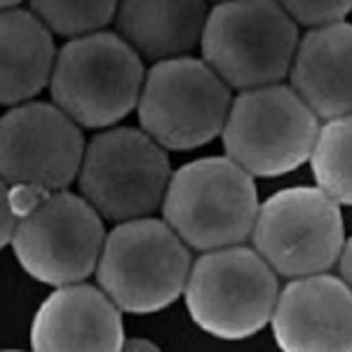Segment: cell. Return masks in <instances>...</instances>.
<instances>
[{"label": "cell", "mask_w": 352, "mask_h": 352, "mask_svg": "<svg viewBox=\"0 0 352 352\" xmlns=\"http://www.w3.org/2000/svg\"><path fill=\"white\" fill-rule=\"evenodd\" d=\"M144 80V56L104 28L61 45L50 92L82 129H109L139 106Z\"/></svg>", "instance_id": "1"}, {"label": "cell", "mask_w": 352, "mask_h": 352, "mask_svg": "<svg viewBox=\"0 0 352 352\" xmlns=\"http://www.w3.org/2000/svg\"><path fill=\"white\" fill-rule=\"evenodd\" d=\"M254 176L235 160L200 157L186 162L169 179L162 219L195 252L242 244L258 217Z\"/></svg>", "instance_id": "2"}, {"label": "cell", "mask_w": 352, "mask_h": 352, "mask_svg": "<svg viewBox=\"0 0 352 352\" xmlns=\"http://www.w3.org/2000/svg\"><path fill=\"white\" fill-rule=\"evenodd\" d=\"M298 24L277 0H221L209 10L202 59L232 89L282 82L292 73Z\"/></svg>", "instance_id": "3"}, {"label": "cell", "mask_w": 352, "mask_h": 352, "mask_svg": "<svg viewBox=\"0 0 352 352\" xmlns=\"http://www.w3.org/2000/svg\"><path fill=\"white\" fill-rule=\"evenodd\" d=\"M190 247L164 219L120 221L106 235L96 282L122 312H157L186 294Z\"/></svg>", "instance_id": "4"}, {"label": "cell", "mask_w": 352, "mask_h": 352, "mask_svg": "<svg viewBox=\"0 0 352 352\" xmlns=\"http://www.w3.org/2000/svg\"><path fill=\"white\" fill-rule=\"evenodd\" d=\"M320 118L292 85L275 82L232 96L223 148L254 179H275L310 160Z\"/></svg>", "instance_id": "5"}, {"label": "cell", "mask_w": 352, "mask_h": 352, "mask_svg": "<svg viewBox=\"0 0 352 352\" xmlns=\"http://www.w3.org/2000/svg\"><path fill=\"white\" fill-rule=\"evenodd\" d=\"M277 296V272L244 244L200 252L186 285L192 322L223 340H244L270 324Z\"/></svg>", "instance_id": "6"}, {"label": "cell", "mask_w": 352, "mask_h": 352, "mask_svg": "<svg viewBox=\"0 0 352 352\" xmlns=\"http://www.w3.org/2000/svg\"><path fill=\"white\" fill-rule=\"evenodd\" d=\"M232 87L204 59L176 56L146 71L139 124L167 151H192L223 134Z\"/></svg>", "instance_id": "7"}, {"label": "cell", "mask_w": 352, "mask_h": 352, "mask_svg": "<svg viewBox=\"0 0 352 352\" xmlns=\"http://www.w3.org/2000/svg\"><path fill=\"white\" fill-rule=\"evenodd\" d=\"M167 148L134 127H109L87 144L78 174L80 195L109 221L153 217L172 179Z\"/></svg>", "instance_id": "8"}, {"label": "cell", "mask_w": 352, "mask_h": 352, "mask_svg": "<svg viewBox=\"0 0 352 352\" xmlns=\"http://www.w3.org/2000/svg\"><path fill=\"white\" fill-rule=\"evenodd\" d=\"M104 221L85 195L50 190L19 219L10 244L19 265L38 282L76 285L96 272L109 235Z\"/></svg>", "instance_id": "9"}, {"label": "cell", "mask_w": 352, "mask_h": 352, "mask_svg": "<svg viewBox=\"0 0 352 352\" xmlns=\"http://www.w3.org/2000/svg\"><path fill=\"white\" fill-rule=\"evenodd\" d=\"M252 244L289 280L331 270L345 244L340 204L320 186L275 192L258 207Z\"/></svg>", "instance_id": "10"}, {"label": "cell", "mask_w": 352, "mask_h": 352, "mask_svg": "<svg viewBox=\"0 0 352 352\" xmlns=\"http://www.w3.org/2000/svg\"><path fill=\"white\" fill-rule=\"evenodd\" d=\"M0 148L5 184L64 190L80 174L87 141L80 124L54 101H24L3 116Z\"/></svg>", "instance_id": "11"}, {"label": "cell", "mask_w": 352, "mask_h": 352, "mask_svg": "<svg viewBox=\"0 0 352 352\" xmlns=\"http://www.w3.org/2000/svg\"><path fill=\"white\" fill-rule=\"evenodd\" d=\"M270 327L287 352H350L352 289L329 270L294 277L280 289Z\"/></svg>", "instance_id": "12"}, {"label": "cell", "mask_w": 352, "mask_h": 352, "mask_svg": "<svg viewBox=\"0 0 352 352\" xmlns=\"http://www.w3.org/2000/svg\"><path fill=\"white\" fill-rule=\"evenodd\" d=\"M124 345L122 310L101 287H54L31 324V348L41 352H116Z\"/></svg>", "instance_id": "13"}, {"label": "cell", "mask_w": 352, "mask_h": 352, "mask_svg": "<svg viewBox=\"0 0 352 352\" xmlns=\"http://www.w3.org/2000/svg\"><path fill=\"white\" fill-rule=\"evenodd\" d=\"M292 87L320 120L352 113V24L315 26L300 38L292 64Z\"/></svg>", "instance_id": "14"}, {"label": "cell", "mask_w": 352, "mask_h": 352, "mask_svg": "<svg viewBox=\"0 0 352 352\" xmlns=\"http://www.w3.org/2000/svg\"><path fill=\"white\" fill-rule=\"evenodd\" d=\"M209 10L207 0H120L116 31L155 64L200 47Z\"/></svg>", "instance_id": "15"}, {"label": "cell", "mask_w": 352, "mask_h": 352, "mask_svg": "<svg viewBox=\"0 0 352 352\" xmlns=\"http://www.w3.org/2000/svg\"><path fill=\"white\" fill-rule=\"evenodd\" d=\"M0 45H3V104L16 106L33 101L45 87H50L56 45L54 33L33 10L12 8L3 12L0 21Z\"/></svg>", "instance_id": "16"}, {"label": "cell", "mask_w": 352, "mask_h": 352, "mask_svg": "<svg viewBox=\"0 0 352 352\" xmlns=\"http://www.w3.org/2000/svg\"><path fill=\"white\" fill-rule=\"evenodd\" d=\"M317 186L338 204L352 207V113L324 120L310 155Z\"/></svg>", "instance_id": "17"}, {"label": "cell", "mask_w": 352, "mask_h": 352, "mask_svg": "<svg viewBox=\"0 0 352 352\" xmlns=\"http://www.w3.org/2000/svg\"><path fill=\"white\" fill-rule=\"evenodd\" d=\"M120 0H31L36 12L54 36L78 38L87 33L104 31L116 12Z\"/></svg>", "instance_id": "18"}, {"label": "cell", "mask_w": 352, "mask_h": 352, "mask_svg": "<svg viewBox=\"0 0 352 352\" xmlns=\"http://www.w3.org/2000/svg\"><path fill=\"white\" fill-rule=\"evenodd\" d=\"M296 24L308 28L345 21L352 12V0H277Z\"/></svg>", "instance_id": "19"}, {"label": "cell", "mask_w": 352, "mask_h": 352, "mask_svg": "<svg viewBox=\"0 0 352 352\" xmlns=\"http://www.w3.org/2000/svg\"><path fill=\"white\" fill-rule=\"evenodd\" d=\"M338 275L348 282V287L352 289V235L345 237V244H343V252L338 256Z\"/></svg>", "instance_id": "20"}, {"label": "cell", "mask_w": 352, "mask_h": 352, "mask_svg": "<svg viewBox=\"0 0 352 352\" xmlns=\"http://www.w3.org/2000/svg\"><path fill=\"white\" fill-rule=\"evenodd\" d=\"M122 350H129V352H157V350H160V345H155L148 338L132 336V338H124Z\"/></svg>", "instance_id": "21"}, {"label": "cell", "mask_w": 352, "mask_h": 352, "mask_svg": "<svg viewBox=\"0 0 352 352\" xmlns=\"http://www.w3.org/2000/svg\"><path fill=\"white\" fill-rule=\"evenodd\" d=\"M21 0H3V8L5 10H12V8H19Z\"/></svg>", "instance_id": "22"}, {"label": "cell", "mask_w": 352, "mask_h": 352, "mask_svg": "<svg viewBox=\"0 0 352 352\" xmlns=\"http://www.w3.org/2000/svg\"><path fill=\"white\" fill-rule=\"evenodd\" d=\"M217 3H221V0H217Z\"/></svg>", "instance_id": "23"}]
</instances>
